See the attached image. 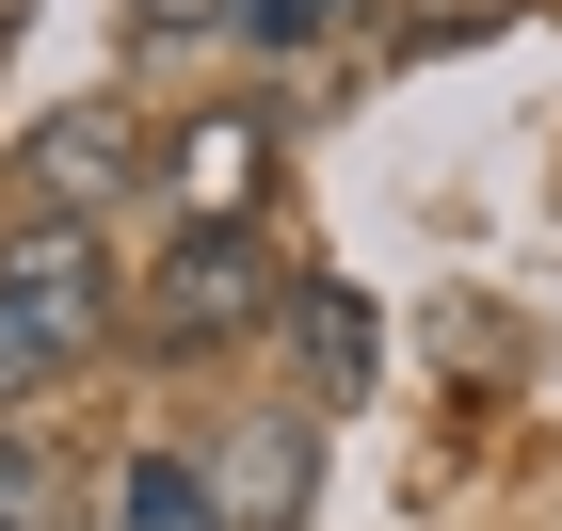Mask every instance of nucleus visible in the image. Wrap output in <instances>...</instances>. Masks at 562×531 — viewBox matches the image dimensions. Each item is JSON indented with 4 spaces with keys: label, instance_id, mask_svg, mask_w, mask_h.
<instances>
[{
    "label": "nucleus",
    "instance_id": "6e6552de",
    "mask_svg": "<svg viewBox=\"0 0 562 531\" xmlns=\"http://www.w3.org/2000/svg\"><path fill=\"white\" fill-rule=\"evenodd\" d=\"M338 16H353V0H225V33H241V48H273V65H290V48H322Z\"/></svg>",
    "mask_w": 562,
    "mask_h": 531
},
{
    "label": "nucleus",
    "instance_id": "f03ea898",
    "mask_svg": "<svg viewBox=\"0 0 562 531\" xmlns=\"http://www.w3.org/2000/svg\"><path fill=\"white\" fill-rule=\"evenodd\" d=\"M130 307H145L161 354H241L258 322H290V274H273L258 225H177V258L130 274Z\"/></svg>",
    "mask_w": 562,
    "mask_h": 531
},
{
    "label": "nucleus",
    "instance_id": "f8f14e48",
    "mask_svg": "<svg viewBox=\"0 0 562 531\" xmlns=\"http://www.w3.org/2000/svg\"><path fill=\"white\" fill-rule=\"evenodd\" d=\"M0 531H16V516H0Z\"/></svg>",
    "mask_w": 562,
    "mask_h": 531
},
{
    "label": "nucleus",
    "instance_id": "9d476101",
    "mask_svg": "<svg viewBox=\"0 0 562 531\" xmlns=\"http://www.w3.org/2000/svg\"><path fill=\"white\" fill-rule=\"evenodd\" d=\"M16 387H33V354H16V339H0V402H16Z\"/></svg>",
    "mask_w": 562,
    "mask_h": 531
},
{
    "label": "nucleus",
    "instance_id": "7ed1b4c3",
    "mask_svg": "<svg viewBox=\"0 0 562 531\" xmlns=\"http://www.w3.org/2000/svg\"><path fill=\"white\" fill-rule=\"evenodd\" d=\"M161 193H177V225H258L273 130H258V113H193V130L161 145Z\"/></svg>",
    "mask_w": 562,
    "mask_h": 531
},
{
    "label": "nucleus",
    "instance_id": "0eeeda50",
    "mask_svg": "<svg viewBox=\"0 0 562 531\" xmlns=\"http://www.w3.org/2000/svg\"><path fill=\"white\" fill-rule=\"evenodd\" d=\"M290 499H305V419H273V435L241 451V484H225V531H273Z\"/></svg>",
    "mask_w": 562,
    "mask_h": 531
},
{
    "label": "nucleus",
    "instance_id": "9b49d317",
    "mask_svg": "<svg viewBox=\"0 0 562 531\" xmlns=\"http://www.w3.org/2000/svg\"><path fill=\"white\" fill-rule=\"evenodd\" d=\"M16 16H33V0H0V48H16Z\"/></svg>",
    "mask_w": 562,
    "mask_h": 531
},
{
    "label": "nucleus",
    "instance_id": "f257e3e1",
    "mask_svg": "<svg viewBox=\"0 0 562 531\" xmlns=\"http://www.w3.org/2000/svg\"><path fill=\"white\" fill-rule=\"evenodd\" d=\"M113 307H130V274H113L97 210H16V225H0V339L33 354V370L97 354V339H113Z\"/></svg>",
    "mask_w": 562,
    "mask_h": 531
},
{
    "label": "nucleus",
    "instance_id": "20e7f679",
    "mask_svg": "<svg viewBox=\"0 0 562 531\" xmlns=\"http://www.w3.org/2000/svg\"><path fill=\"white\" fill-rule=\"evenodd\" d=\"M130 113H113V97H65V113H48L33 130V210H97V193H113V177H130Z\"/></svg>",
    "mask_w": 562,
    "mask_h": 531
},
{
    "label": "nucleus",
    "instance_id": "1a4fd4ad",
    "mask_svg": "<svg viewBox=\"0 0 562 531\" xmlns=\"http://www.w3.org/2000/svg\"><path fill=\"white\" fill-rule=\"evenodd\" d=\"M145 33H225V0H130Z\"/></svg>",
    "mask_w": 562,
    "mask_h": 531
},
{
    "label": "nucleus",
    "instance_id": "39448f33",
    "mask_svg": "<svg viewBox=\"0 0 562 531\" xmlns=\"http://www.w3.org/2000/svg\"><path fill=\"white\" fill-rule=\"evenodd\" d=\"M113 531H225V484L193 451H130L113 467Z\"/></svg>",
    "mask_w": 562,
    "mask_h": 531
},
{
    "label": "nucleus",
    "instance_id": "423d86ee",
    "mask_svg": "<svg viewBox=\"0 0 562 531\" xmlns=\"http://www.w3.org/2000/svg\"><path fill=\"white\" fill-rule=\"evenodd\" d=\"M290 322H305V339H322V387H370V307H353V290H338V274H305V290H290Z\"/></svg>",
    "mask_w": 562,
    "mask_h": 531
}]
</instances>
